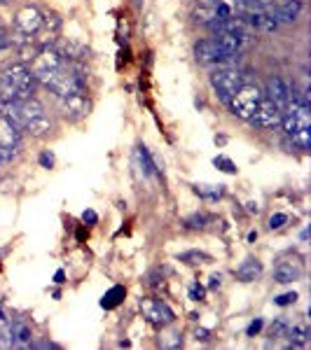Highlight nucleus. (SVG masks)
<instances>
[{"mask_svg":"<svg viewBox=\"0 0 311 350\" xmlns=\"http://www.w3.org/2000/svg\"><path fill=\"white\" fill-rule=\"evenodd\" d=\"M248 82V77L246 73L236 68H220L215 70L213 75H210V87H213V91L218 93L220 100H229L236 93V89H241L243 84Z\"/></svg>","mask_w":311,"mask_h":350,"instance_id":"f257e3e1","label":"nucleus"},{"mask_svg":"<svg viewBox=\"0 0 311 350\" xmlns=\"http://www.w3.org/2000/svg\"><path fill=\"white\" fill-rule=\"evenodd\" d=\"M262 98H265V93L260 91L255 84L246 82L241 89H236V93H234L227 103H229V107H232V112L236 114V117H241V119H250V114L255 112V107L260 105V100H262Z\"/></svg>","mask_w":311,"mask_h":350,"instance_id":"f03ea898","label":"nucleus"},{"mask_svg":"<svg viewBox=\"0 0 311 350\" xmlns=\"http://www.w3.org/2000/svg\"><path fill=\"white\" fill-rule=\"evenodd\" d=\"M63 61H66V59H63L61 52H59L54 45L40 47L38 54L33 56V61H31V73H33V77H35V80H40V77L47 75V73H52V70L61 68Z\"/></svg>","mask_w":311,"mask_h":350,"instance_id":"7ed1b4c3","label":"nucleus"},{"mask_svg":"<svg viewBox=\"0 0 311 350\" xmlns=\"http://www.w3.org/2000/svg\"><path fill=\"white\" fill-rule=\"evenodd\" d=\"M2 77H7L9 82L14 84V87H19L28 98H31L33 93H35V77H33L31 68L26 66V63H7L5 68H2V73H0Z\"/></svg>","mask_w":311,"mask_h":350,"instance_id":"20e7f679","label":"nucleus"},{"mask_svg":"<svg viewBox=\"0 0 311 350\" xmlns=\"http://www.w3.org/2000/svg\"><path fill=\"white\" fill-rule=\"evenodd\" d=\"M281 114H283V107H279L272 98H262L260 105L255 107V112L250 114V124H255L260 129H274L281 124Z\"/></svg>","mask_w":311,"mask_h":350,"instance_id":"39448f33","label":"nucleus"},{"mask_svg":"<svg viewBox=\"0 0 311 350\" xmlns=\"http://www.w3.org/2000/svg\"><path fill=\"white\" fill-rule=\"evenodd\" d=\"M195 56H197V61H202V63H232L239 59V56L227 54L215 40H202V42H197Z\"/></svg>","mask_w":311,"mask_h":350,"instance_id":"423d86ee","label":"nucleus"},{"mask_svg":"<svg viewBox=\"0 0 311 350\" xmlns=\"http://www.w3.org/2000/svg\"><path fill=\"white\" fill-rule=\"evenodd\" d=\"M304 273V264L300 262V257H283L279 259V264L274 266V280L281 285L300 280Z\"/></svg>","mask_w":311,"mask_h":350,"instance_id":"0eeeda50","label":"nucleus"},{"mask_svg":"<svg viewBox=\"0 0 311 350\" xmlns=\"http://www.w3.org/2000/svg\"><path fill=\"white\" fill-rule=\"evenodd\" d=\"M140 311H143V315H145L152 325H157V327L173 322V311L164 304V301H157V299H143V301H140Z\"/></svg>","mask_w":311,"mask_h":350,"instance_id":"6e6552de","label":"nucleus"},{"mask_svg":"<svg viewBox=\"0 0 311 350\" xmlns=\"http://www.w3.org/2000/svg\"><path fill=\"white\" fill-rule=\"evenodd\" d=\"M59 110L66 119L70 122H78L87 114L89 110V100H87L85 93H78V96H59Z\"/></svg>","mask_w":311,"mask_h":350,"instance_id":"1a4fd4ad","label":"nucleus"},{"mask_svg":"<svg viewBox=\"0 0 311 350\" xmlns=\"http://www.w3.org/2000/svg\"><path fill=\"white\" fill-rule=\"evenodd\" d=\"M241 19L246 21L248 28H253V31H257V33H274V31H276V26H279L267 9L246 7V12L241 14Z\"/></svg>","mask_w":311,"mask_h":350,"instance_id":"9d476101","label":"nucleus"},{"mask_svg":"<svg viewBox=\"0 0 311 350\" xmlns=\"http://www.w3.org/2000/svg\"><path fill=\"white\" fill-rule=\"evenodd\" d=\"M14 26H16V31H21L23 35H33L42 26V12L38 7H31V5L21 7L14 14Z\"/></svg>","mask_w":311,"mask_h":350,"instance_id":"9b49d317","label":"nucleus"},{"mask_svg":"<svg viewBox=\"0 0 311 350\" xmlns=\"http://www.w3.org/2000/svg\"><path fill=\"white\" fill-rule=\"evenodd\" d=\"M276 23H293L302 12V0H283L279 7L267 9Z\"/></svg>","mask_w":311,"mask_h":350,"instance_id":"f8f14e48","label":"nucleus"},{"mask_svg":"<svg viewBox=\"0 0 311 350\" xmlns=\"http://www.w3.org/2000/svg\"><path fill=\"white\" fill-rule=\"evenodd\" d=\"M59 31H61V21H59V16L56 14H42V26L38 28V42L42 47H49L54 45L56 40H59Z\"/></svg>","mask_w":311,"mask_h":350,"instance_id":"ddd939ff","label":"nucleus"},{"mask_svg":"<svg viewBox=\"0 0 311 350\" xmlns=\"http://www.w3.org/2000/svg\"><path fill=\"white\" fill-rule=\"evenodd\" d=\"M19 140H21V129L9 122L5 114H0V147L14 152L19 147Z\"/></svg>","mask_w":311,"mask_h":350,"instance_id":"4468645a","label":"nucleus"},{"mask_svg":"<svg viewBox=\"0 0 311 350\" xmlns=\"http://www.w3.org/2000/svg\"><path fill=\"white\" fill-rule=\"evenodd\" d=\"M54 47L61 52V56L66 61H82V59H87V47L73 38H59L54 42Z\"/></svg>","mask_w":311,"mask_h":350,"instance_id":"2eb2a0df","label":"nucleus"},{"mask_svg":"<svg viewBox=\"0 0 311 350\" xmlns=\"http://www.w3.org/2000/svg\"><path fill=\"white\" fill-rule=\"evenodd\" d=\"M267 91H269L267 98H272L279 107H283L290 98H293V93H290V84L286 82L283 77H272L269 84H267Z\"/></svg>","mask_w":311,"mask_h":350,"instance_id":"dca6fc26","label":"nucleus"},{"mask_svg":"<svg viewBox=\"0 0 311 350\" xmlns=\"http://www.w3.org/2000/svg\"><path fill=\"white\" fill-rule=\"evenodd\" d=\"M7 332H9V339H12V346H14V348H28V346H33L31 327H28L26 322H21V320H14L7 327Z\"/></svg>","mask_w":311,"mask_h":350,"instance_id":"f3484780","label":"nucleus"},{"mask_svg":"<svg viewBox=\"0 0 311 350\" xmlns=\"http://www.w3.org/2000/svg\"><path fill=\"white\" fill-rule=\"evenodd\" d=\"M260 275H262V264L253 257L246 259L241 266L236 268V278H239L241 282H253V280H257Z\"/></svg>","mask_w":311,"mask_h":350,"instance_id":"a211bd4d","label":"nucleus"},{"mask_svg":"<svg viewBox=\"0 0 311 350\" xmlns=\"http://www.w3.org/2000/svg\"><path fill=\"white\" fill-rule=\"evenodd\" d=\"M213 40H215L227 54H232V56H239V54L248 47V40H241V38H236V35H213Z\"/></svg>","mask_w":311,"mask_h":350,"instance_id":"6ab92c4d","label":"nucleus"},{"mask_svg":"<svg viewBox=\"0 0 311 350\" xmlns=\"http://www.w3.org/2000/svg\"><path fill=\"white\" fill-rule=\"evenodd\" d=\"M21 131H26V133H31V136H35V138H42L52 131V119H49V114L45 112V114H40V117H35V119H31L28 124H23Z\"/></svg>","mask_w":311,"mask_h":350,"instance_id":"aec40b11","label":"nucleus"},{"mask_svg":"<svg viewBox=\"0 0 311 350\" xmlns=\"http://www.w3.org/2000/svg\"><path fill=\"white\" fill-rule=\"evenodd\" d=\"M126 297V289L124 285H112V287L105 292L101 297V308H105V311H112V308H117V306L124 301Z\"/></svg>","mask_w":311,"mask_h":350,"instance_id":"412c9836","label":"nucleus"},{"mask_svg":"<svg viewBox=\"0 0 311 350\" xmlns=\"http://www.w3.org/2000/svg\"><path fill=\"white\" fill-rule=\"evenodd\" d=\"M195 191L199 194V196H204V198H210V201H215V198H220L222 196V184H195Z\"/></svg>","mask_w":311,"mask_h":350,"instance_id":"4be33fe9","label":"nucleus"},{"mask_svg":"<svg viewBox=\"0 0 311 350\" xmlns=\"http://www.w3.org/2000/svg\"><path fill=\"white\" fill-rule=\"evenodd\" d=\"M286 336L290 339L293 346H304V343L309 341V329L307 327H288Z\"/></svg>","mask_w":311,"mask_h":350,"instance_id":"5701e85b","label":"nucleus"},{"mask_svg":"<svg viewBox=\"0 0 311 350\" xmlns=\"http://www.w3.org/2000/svg\"><path fill=\"white\" fill-rule=\"evenodd\" d=\"M180 262H185V264H204V262H208V255L206 252H199V250H187V252H180L178 255Z\"/></svg>","mask_w":311,"mask_h":350,"instance_id":"b1692460","label":"nucleus"},{"mask_svg":"<svg viewBox=\"0 0 311 350\" xmlns=\"http://www.w3.org/2000/svg\"><path fill=\"white\" fill-rule=\"evenodd\" d=\"M195 19L199 23H204V26H208L210 21H215L218 16H215V9L213 7H206V5H199L197 7V12H195Z\"/></svg>","mask_w":311,"mask_h":350,"instance_id":"393cba45","label":"nucleus"},{"mask_svg":"<svg viewBox=\"0 0 311 350\" xmlns=\"http://www.w3.org/2000/svg\"><path fill=\"white\" fill-rule=\"evenodd\" d=\"M206 222H210V217L208 215H190V217H185V222H183V224H185V229H204L206 227Z\"/></svg>","mask_w":311,"mask_h":350,"instance_id":"a878e982","label":"nucleus"},{"mask_svg":"<svg viewBox=\"0 0 311 350\" xmlns=\"http://www.w3.org/2000/svg\"><path fill=\"white\" fill-rule=\"evenodd\" d=\"M138 159H140V164H143V171H145L148 175H152L157 171L155 161L150 159V154H148V150H145V147H138Z\"/></svg>","mask_w":311,"mask_h":350,"instance_id":"bb28decb","label":"nucleus"},{"mask_svg":"<svg viewBox=\"0 0 311 350\" xmlns=\"http://www.w3.org/2000/svg\"><path fill=\"white\" fill-rule=\"evenodd\" d=\"M293 143H295L302 152H307V150L311 147V129H307V131H302V133L293 136Z\"/></svg>","mask_w":311,"mask_h":350,"instance_id":"cd10ccee","label":"nucleus"},{"mask_svg":"<svg viewBox=\"0 0 311 350\" xmlns=\"http://www.w3.org/2000/svg\"><path fill=\"white\" fill-rule=\"evenodd\" d=\"M213 164H215V166H218L222 173H229V175L236 173V166H234V161L227 159V157H215V159H213Z\"/></svg>","mask_w":311,"mask_h":350,"instance_id":"c85d7f7f","label":"nucleus"},{"mask_svg":"<svg viewBox=\"0 0 311 350\" xmlns=\"http://www.w3.org/2000/svg\"><path fill=\"white\" fill-rule=\"evenodd\" d=\"M286 222H288V215H286V213H276V215H272V217H269L267 227L272 229V231H279V229L283 227Z\"/></svg>","mask_w":311,"mask_h":350,"instance_id":"c756f323","label":"nucleus"},{"mask_svg":"<svg viewBox=\"0 0 311 350\" xmlns=\"http://www.w3.org/2000/svg\"><path fill=\"white\" fill-rule=\"evenodd\" d=\"M286 332H288V322H286L283 318H279L272 325V336L274 339H276V336H286Z\"/></svg>","mask_w":311,"mask_h":350,"instance_id":"7c9ffc66","label":"nucleus"},{"mask_svg":"<svg viewBox=\"0 0 311 350\" xmlns=\"http://www.w3.org/2000/svg\"><path fill=\"white\" fill-rule=\"evenodd\" d=\"M297 301V292H286V294H281V297L274 299V304L276 306H290Z\"/></svg>","mask_w":311,"mask_h":350,"instance_id":"2f4dec72","label":"nucleus"},{"mask_svg":"<svg viewBox=\"0 0 311 350\" xmlns=\"http://www.w3.org/2000/svg\"><path fill=\"white\" fill-rule=\"evenodd\" d=\"M243 5L255 7V9H269L274 5V0H243Z\"/></svg>","mask_w":311,"mask_h":350,"instance_id":"473e14b6","label":"nucleus"},{"mask_svg":"<svg viewBox=\"0 0 311 350\" xmlns=\"http://www.w3.org/2000/svg\"><path fill=\"white\" fill-rule=\"evenodd\" d=\"M204 297H206V289H204L202 285H192V287H190V299H192V301H204Z\"/></svg>","mask_w":311,"mask_h":350,"instance_id":"72a5a7b5","label":"nucleus"},{"mask_svg":"<svg viewBox=\"0 0 311 350\" xmlns=\"http://www.w3.org/2000/svg\"><path fill=\"white\" fill-rule=\"evenodd\" d=\"M262 327H265V320H262V318H255V320H253V322L248 325V329H246V336H255Z\"/></svg>","mask_w":311,"mask_h":350,"instance_id":"f704fd0d","label":"nucleus"},{"mask_svg":"<svg viewBox=\"0 0 311 350\" xmlns=\"http://www.w3.org/2000/svg\"><path fill=\"white\" fill-rule=\"evenodd\" d=\"M40 166H42V168H52V166H54V154L49 152V150H45V152L40 154Z\"/></svg>","mask_w":311,"mask_h":350,"instance_id":"c9c22d12","label":"nucleus"},{"mask_svg":"<svg viewBox=\"0 0 311 350\" xmlns=\"http://www.w3.org/2000/svg\"><path fill=\"white\" fill-rule=\"evenodd\" d=\"M82 222H85V224H96V222H99V215L94 213V210H85V213H82Z\"/></svg>","mask_w":311,"mask_h":350,"instance_id":"e433bc0d","label":"nucleus"},{"mask_svg":"<svg viewBox=\"0 0 311 350\" xmlns=\"http://www.w3.org/2000/svg\"><path fill=\"white\" fill-rule=\"evenodd\" d=\"M12 157H14V152H12V150H2V147H0V161H9Z\"/></svg>","mask_w":311,"mask_h":350,"instance_id":"4c0bfd02","label":"nucleus"},{"mask_svg":"<svg viewBox=\"0 0 311 350\" xmlns=\"http://www.w3.org/2000/svg\"><path fill=\"white\" fill-rule=\"evenodd\" d=\"M54 282H56V285H63V282H66V273H63L61 268L54 273Z\"/></svg>","mask_w":311,"mask_h":350,"instance_id":"58836bf2","label":"nucleus"},{"mask_svg":"<svg viewBox=\"0 0 311 350\" xmlns=\"http://www.w3.org/2000/svg\"><path fill=\"white\" fill-rule=\"evenodd\" d=\"M197 339L206 341V339H208V332H206V329H197Z\"/></svg>","mask_w":311,"mask_h":350,"instance_id":"ea45409f","label":"nucleus"},{"mask_svg":"<svg viewBox=\"0 0 311 350\" xmlns=\"http://www.w3.org/2000/svg\"><path fill=\"white\" fill-rule=\"evenodd\" d=\"M35 348H56V343H47V341H42V343H35Z\"/></svg>","mask_w":311,"mask_h":350,"instance_id":"a19ab883","label":"nucleus"},{"mask_svg":"<svg viewBox=\"0 0 311 350\" xmlns=\"http://www.w3.org/2000/svg\"><path fill=\"white\" fill-rule=\"evenodd\" d=\"M218 285H220V275H213L208 282V287H218Z\"/></svg>","mask_w":311,"mask_h":350,"instance_id":"79ce46f5","label":"nucleus"},{"mask_svg":"<svg viewBox=\"0 0 311 350\" xmlns=\"http://www.w3.org/2000/svg\"><path fill=\"white\" fill-rule=\"evenodd\" d=\"M255 238H257V231H250V234H248V241H250V243H255Z\"/></svg>","mask_w":311,"mask_h":350,"instance_id":"37998d69","label":"nucleus"},{"mask_svg":"<svg viewBox=\"0 0 311 350\" xmlns=\"http://www.w3.org/2000/svg\"><path fill=\"white\" fill-rule=\"evenodd\" d=\"M248 213H257V206H255V203H248Z\"/></svg>","mask_w":311,"mask_h":350,"instance_id":"c03bdc74","label":"nucleus"},{"mask_svg":"<svg viewBox=\"0 0 311 350\" xmlns=\"http://www.w3.org/2000/svg\"><path fill=\"white\" fill-rule=\"evenodd\" d=\"M210 2L213 0H199V5H206V7H210Z\"/></svg>","mask_w":311,"mask_h":350,"instance_id":"a18cd8bd","label":"nucleus"},{"mask_svg":"<svg viewBox=\"0 0 311 350\" xmlns=\"http://www.w3.org/2000/svg\"><path fill=\"white\" fill-rule=\"evenodd\" d=\"M2 33H5V26H2V21H0V35H2Z\"/></svg>","mask_w":311,"mask_h":350,"instance_id":"49530a36","label":"nucleus"}]
</instances>
